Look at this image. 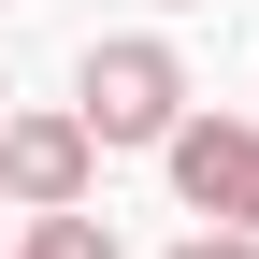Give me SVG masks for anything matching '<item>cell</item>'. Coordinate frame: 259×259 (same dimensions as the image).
Instances as JSON below:
<instances>
[{
    "instance_id": "obj_1",
    "label": "cell",
    "mask_w": 259,
    "mask_h": 259,
    "mask_svg": "<svg viewBox=\"0 0 259 259\" xmlns=\"http://www.w3.org/2000/svg\"><path fill=\"white\" fill-rule=\"evenodd\" d=\"M187 101H202V87H187V58L158 44V29H101V44L72 58V130L101 158H158L187 130Z\"/></svg>"
},
{
    "instance_id": "obj_2",
    "label": "cell",
    "mask_w": 259,
    "mask_h": 259,
    "mask_svg": "<svg viewBox=\"0 0 259 259\" xmlns=\"http://www.w3.org/2000/svg\"><path fill=\"white\" fill-rule=\"evenodd\" d=\"M101 144L72 130V101H0V216H87Z\"/></svg>"
},
{
    "instance_id": "obj_3",
    "label": "cell",
    "mask_w": 259,
    "mask_h": 259,
    "mask_svg": "<svg viewBox=\"0 0 259 259\" xmlns=\"http://www.w3.org/2000/svg\"><path fill=\"white\" fill-rule=\"evenodd\" d=\"M158 173H173V202L202 216V231L259 245V115H202L187 101V130L158 144Z\"/></svg>"
},
{
    "instance_id": "obj_4",
    "label": "cell",
    "mask_w": 259,
    "mask_h": 259,
    "mask_svg": "<svg viewBox=\"0 0 259 259\" xmlns=\"http://www.w3.org/2000/svg\"><path fill=\"white\" fill-rule=\"evenodd\" d=\"M0 259H130V245H115V216H15Z\"/></svg>"
},
{
    "instance_id": "obj_5",
    "label": "cell",
    "mask_w": 259,
    "mask_h": 259,
    "mask_svg": "<svg viewBox=\"0 0 259 259\" xmlns=\"http://www.w3.org/2000/svg\"><path fill=\"white\" fill-rule=\"evenodd\" d=\"M173 259H259V245H231V231H187V245H173Z\"/></svg>"
},
{
    "instance_id": "obj_6",
    "label": "cell",
    "mask_w": 259,
    "mask_h": 259,
    "mask_svg": "<svg viewBox=\"0 0 259 259\" xmlns=\"http://www.w3.org/2000/svg\"><path fill=\"white\" fill-rule=\"evenodd\" d=\"M0 245H15V216H0Z\"/></svg>"
},
{
    "instance_id": "obj_7",
    "label": "cell",
    "mask_w": 259,
    "mask_h": 259,
    "mask_svg": "<svg viewBox=\"0 0 259 259\" xmlns=\"http://www.w3.org/2000/svg\"><path fill=\"white\" fill-rule=\"evenodd\" d=\"M0 101H15V87H0Z\"/></svg>"
},
{
    "instance_id": "obj_8",
    "label": "cell",
    "mask_w": 259,
    "mask_h": 259,
    "mask_svg": "<svg viewBox=\"0 0 259 259\" xmlns=\"http://www.w3.org/2000/svg\"><path fill=\"white\" fill-rule=\"evenodd\" d=\"M173 15H187V0H173Z\"/></svg>"
}]
</instances>
